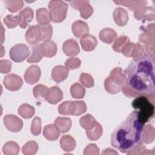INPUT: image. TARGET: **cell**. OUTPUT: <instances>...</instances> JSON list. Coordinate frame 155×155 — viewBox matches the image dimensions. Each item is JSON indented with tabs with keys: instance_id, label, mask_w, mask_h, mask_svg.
Listing matches in <instances>:
<instances>
[{
	"instance_id": "6da1fadb",
	"label": "cell",
	"mask_w": 155,
	"mask_h": 155,
	"mask_svg": "<svg viewBox=\"0 0 155 155\" xmlns=\"http://www.w3.org/2000/svg\"><path fill=\"white\" fill-rule=\"evenodd\" d=\"M124 94L128 97L145 96L154 97V56L148 53L134 59L124 71Z\"/></svg>"
},
{
	"instance_id": "7a4b0ae2",
	"label": "cell",
	"mask_w": 155,
	"mask_h": 155,
	"mask_svg": "<svg viewBox=\"0 0 155 155\" xmlns=\"http://www.w3.org/2000/svg\"><path fill=\"white\" fill-rule=\"evenodd\" d=\"M145 123L137 110L133 111L112 133L111 145L120 152L127 153L143 145Z\"/></svg>"
},
{
	"instance_id": "3957f363",
	"label": "cell",
	"mask_w": 155,
	"mask_h": 155,
	"mask_svg": "<svg viewBox=\"0 0 155 155\" xmlns=\"http://www.w3.org/2000/svg\"><path fill=\"white\" fill-rule=\"evenodd\" d=\"M125 81V76L122 68H114L110 76L105 80L104 87L106 91L111 94H116L120 91Z\"/></svg>"
},
{
	"instance_id": "277c9868",
	"label": "cell",
	"mask_w": 155,
	"mask_h": 155,
	"mask_svg": "<svg viewBox=\"0 0 155 155\" xmlns=\"http://www.w3.org/2000/svg\"><path fill=\"white\" fill-rule=\"evenodd\" d=\"M133 108L139 112L140 116L147 122L154 114V105L145 96H139L134 99L132 102Z\"/></svg>"
},
{
	"instance_id": "5b68a950",
	"label": "cell",
	"mask_w": 155,
	"mask_h": 155,
	"mask_svg": "<svg viewBox=\"0 0 155 155\" xmlns=\"http://www.w3.org/2000/svg\"><path fill=\"white\" fill-rule=\"evenodd\" d=\"M50 19L54 22H61L67 16L68 5L62 1L53 0L48 4Z\"/></svg>"
},
{
	"instance_id": "8992f818",
	"label": "cell",
	"mask_w": 155,
	"mask_h": 155,
	"mask_svg": "<svg viewBox=\"0 0 155 155\" xmlns=\"http://www.w3.org/2000/svg\"><path fill=\"white\" fill-rule=\"evenodd\" d=\"M30 54L28 47L24 44H18L12 47L9 51L12 60L16 62H21L26 59Z\"/></svg>"
},
{
	"instance_id": "52a82bcc",
	"label": "cell",
	"mask_w": 155,
	"mask_h": 155,
	"mask_svg": "<svg viewBox=\"0 0 155 155\" xmlns=\"http://www.w3.org/2000/svg\"><path fill=\"white\" fill-rule=\"evenodd\" d=\"M4 124L7 129L12 132L19 131L23 126L22 120L13 114L5 115L4 117Z\"/></svg>"
},
{
	"instance_id": "ba28073f",
	"label": "cell",
	"mask_w": 155,
	"mask_h": 155,
	"mask_svg": "<svg viewBox=\"0 0 155 155\" xmlns=\"http://www.w3.org/2000/svg\"><path fill=\"white\" fill-rule=\"evenodd\" d=\"M3 82L5 87L7 90L14 91L21 88L23 84V81L20 76L15 74H10L5 76Z\"/></svg>"
},
{
	"instance_id": "9c48e42d",
	"label": "cell",
	"mask_w": 155,
	"mask_h": 155,
	"mask_svg": "<svg viewBox=\"0 0 155 155\" xmlns=\"http://www.w3.org/2000/svg\"><path fill=\"white\" fill-rule=\"evenodd\" d=\"M71 6L76 10H79L81 16L84 19H87L91 16L93 12L92 7L87 1H70Z\"/></svg>"
},
{
	"instance_id": "30bf717a",
	"label": "cell",
	"mask_w": 155,
	"mask_h": 155,
	"mask_svg": "<svg viewBox=\"0 0 155 155\" xmlns=\"http://www.w3.org/2000/svg\"><path fill=\"white\" fill-rule=\"evenodd\" d=\"M25 39L27 42L31 45H36L42 41L41 31L39 25H35L30 27L26 31Z\"/></svg>"
},
{
	"instance_id": "8fae6325",
	"label": "cell",
	"mask_w": 155,
	"mask_h": 155,
	"mask_svg": "<svg viewBox=\"0 0 155 155\" xmlns=\"http://www.w3.org/2000/svg\"><path fill=\"white\" fill-rule=\"evenodd\" d=\"M41 77V69L36 65L29 67L24 74V79L25 82L30 84H33L39 81Z\"/></svg>"
},
{
	"instance_id": "7c38bea8",
	"label": "cell",
	"mask_w": 155,
	"mask_h": 155,
	"mask_svg": "<svg viewBox=\"0 0 155 155\" xmlns=\"http://www.w3.org/2000/svg\"><path fill=\"white\" fill-rule=\"evenodd\" d=\"M64 53L68 56L78 55L80 51L77 41L73 39H70L64 42L62 45Z\"/></svg>"
},
{
	"instance_id": "4fadbf2b",
	"label": "cell",
	"mask_w": 155,
	"mask_h": 155,
	"mask_svg": "<svg viewBox=\"0 0 155 155\" xmlns=\"http://www.w3.org/2000/svg\"><path fill=\"white\" fill-rule=\"evenodd\" d=\"M71 30L77 38H82L88 33L89 28L87 24L82 21H76L72 24Z\"/></svg>"
},
{
	"instance_id": "5bb4252c",
	"label": "cell",
	"mask_w": 155,
	"mask_h": 155,
	"mask_svg": "<svg viewBox=\"0 0 155 155\" xmlns=\"http://www.w3.org/2000/svg\"><path fill=\"white\" fill-rule=\"evenodd\" d=\"M39 47L43 56L45 57L51 58L56 53V44L51 40L44 41L42 43L39 44Z\"/></svg>"
},
{
	"instance_id": "9a60e30c",
	"label": "cell",
	"mask_w": 155,
	"mask_h": 155,
	"mask_svg": "<svg viewBox=\"0 0 155 155\" xmlns=\"http://www.w3.org/2000/svg\"><path fill=\"white\" fill-rule=\"evenodd\" d=\"M18 15L19 18V25L22 28H26L28 23L33 19V10L29 7H26L24 9L22 10Z\"/></svg>"
},
{
	"instance_id": "2e32d148",
	"label": "cell",
	"mask_w": 155,
	"mask_h": 155,
	"mask_svg": "<svg viewBox=\"0 0 155 155\" xmlns=\"http://www.w3.org/2000/svg\"><path fill=\"white\" fill-rule=\"evenodd\" d=\"M134 17L137 20L142 19L147 21L154 19V10L152 7H141L134 12Z\"/></svg>"
},
{
	"instance_id": "e0dca14e",
	"label": "cell",
	"mask_w": 155,
	"mask_h": 155,
	"mask_svg": "<svg viewBox=\"0 0 155 155\" xmlns=\"http://www.w3.org/2000/svg\"><path fill=\"white\" fill-rule=\"evenodd\" d=\"M68 75V69L62 65H57L51 71L52 79L56 82L60 83L67 79Z\"/></svg>"
},
{
	"instance_id": "ac0fdd59",
	"label": "cell",
	"mask_w": 155,
	"mask_h": 155,
	"mask_svg": "<svg viewBox=\"0 0 155 155\" xmlns=\"http://www.w3.org/2000/svg\"><path fill=\"white\" fill-rule=\"evenodd\" d=\"M63 98V93L58 87H51L48 89L46 101L51 104H56Z\"/></svg>"
},
{
	"instance_id": "d6986e66",
	"label": "cell",
	"mask_w": 155,
	"mask_h": 155,
	"mask_svg": "<svg viewBox=\"0 0 155 155\" xmlns=\"http://www.w3.org/2000/svg\"><path fill=\"white\" fill-rule=\"evenodd\" d=\"M80 43L84 50L90 51L95 48L97 44V41L94 36L87 34V35L81 38Z\"/></svg>"
},
{
	"instance_id": "ffe728a7",
	"label": "cell",
	"mask_w": 155,
	"mask_h": 155,
	"mask_svg": "<svg viewBox=\"0 0 155 155\" xmlns=\"http://www.w3.org/2000/svg\"><path fill=\"white\" fill-rule=\"evenodd\" d=\"M113 18L116 24L119 26H124L128 21V13L124 8L118 7L113 12Z\"/></svg>"
},
{
	"instance_id": "44dd1931",
	"label": "cell",
	"mask_w": 155,
	"mask_h": 155,
	"mask_svg": "<svg viewBox=\"0 0 155 155\" xmlns=\"http://www.w3.org/2000/svg\"><path fill=\"white\" fill-rule=\"evenodd\" d=\"M61 131L54 124L46 125L43 131L44 136L48 140H56L60 136Z\"/></svg>"
},
{
	"instance_id": "7402d4cb",
	"label": "cell",
	"mask_w": 155,
	"mask_h": 155,
	"mask_svg": "<svg viewBox=\"0 0 155 155\" xmlns=\"http://www.w3.org/2000/svg\"><path fill=\"white\" fill-rule=\"evenodd\" d=\"M99 36L102 42L110 44L117 38V33L112 28H105L101 30Z\"/></svg>"
},
{
	"instance_id": "603a6c76",
	"label": "cell",
	"mask_w": 155,
	"mask_h": 155,
	"mask_svg": "<svg viewBox=\"0 0 155 155\" xmlns=\"http://www.w3.org/2000/svg\"><path fill=\"white\" fill-rule=\"evenodd\" d=\"M102 126L96 122L91 128L86 130V134L90 140H97L102 136Z\"/></svg>"
},
{
	"instance_id": "cb8c5ba5",
	"label": "cell",
	"mask_w": 155,
	"mask_h": 155,
	"mask_svg": "<svg viewBox=\"0 0 155 155\" xmlns=\"http://www.w3.org/2000/svg\"><path fill=\"white\" fill-rule=\"evenodd\" d=\"M60 145L64 151L70 152L75 148L76 142L70 135H64L61 139Z\"/></svg>"
},
{
	"instance_id": "d4e9b609",
	"label": "cell",
	"mask_w": 155,
	"mask_h": 155,
	"mask_svg": "<svg viewBox=\"0 0 155 155\" xmlns=\"http://www.w3.org/2000/svg\"><path fill=\"white\" fill-rule=\"evenodd\" d=\"M36 21L39 25L50 24L51 19L48 10L45 8H41L36 10Z\"/></svg>"
},
{
	"instance_id": "484cf974",
	"label": "cell",
	"mask_w": 155,
	"mask_h": 155,
	"mask_svg": "<svg viewBox=\"0 0 155 155\" xmlns=\"http://www.w3.org/2000/svg\"><path fill=\"white\" fill-rule=\"evenodd\" d=\"M54 125L59 129L61 133L68 131L71 127V120L68 117H58L54 120Z\"/></svg>"
},
{
	"instance_id": "4316f807",
	"label": "cell",
	"mask_w": 155,
	"mask_h": 155,
	"mask_svg": "<svg viewBox=\"0 0 155 155\" xmlns=\"http://www.w3.org/2000/svg\"><path fill=\"white\" fill-rule=\"evenodd\" d=\"M87 106L84 101H71L70 105L71 115L79 116L85 113Z\"/></svg>"
},
{
	"instance_id": "83f0119b",
	"label": "cell",
	"mask_w": 155,
	"mask_h": 155,
	"mask_svg": "<svg viewBox=\"0 0 155 155\" xmlns=\"http://www.w3.org/2000/svg\"><path fill=\"white\" fill-rule=\"evenodd\" d=\"M48 88L42 84L36 85L33 90L35 97L39 100H46Z\"/></svg>"
},
{
	"instance_id": "f1b7e54d",
	"label": "cell",
	"mask_w": 155,
	"mask_h": 155,
	"mask_svg": "<svg viewBox=\"0 0 155 155\" xmlns=\"http://www.w3.org/2000/svg\"><path fill=\"white\" fill-rule=\"evenodd\" d=\"M19 147L13 141L7 142L2 147L3 153L5 155H16L19 152Z\"/></svg>"
},
{
	"instance_id": "f546056e",
	"label": "cell",
	"mask_w": 155,
	"mask_h": 155,
	"mask_svg": "<svg viewBox=\"0 0 155 155\" xmlns=\"http://www.w3.org/2000/svg\"><path fill=\"white\" fill-rule=\"evenodd\" d=\"M18 113L23 118L29 119L35 114V108L27 104H24L19 107Z\"/></svg>"
},
{
	"instance_id": "4dcf8cb0",
	"label": "cell",
	"mask_w": 155,
	"mask_h": 155,
	"mask_svg": "<svg viewBox=\"0 0 155 155\" xmlns=\"http://www.w3.org/2000/svg\"><path fill=\"white\" fill-rule=\"evenodd\" d=\"M70 93L73 97L76 99H81L85 96V90L81 84L74 83L70 88Z\"/></svg>"
},
{
	"instance_id": "1f68e13d",
	"label": "cell",
	"mask_w": 155,
	"mask_h": 155,
	"mask_svg": "<svg viewBox=\"0 0 155 155\" xmlns=\"http://www.w3.org/2000/svg\"><path fill=\"white\" fill-rule=\"evenodd\" d=\"M43 54L41 50L39 45H35L32 47V54L28 58L27 62L29 63H36L39 62L42 58Z\"/></svg>"
},
{
	"instance_id": "d6a6232c",
	"label": "cell",
	"mask_w": 155,
	"mask_h": 155,
	"mask_svg": "<svg viewBox=\"0 0 155 155\" xmlns=\"http://www.w3.org/2000/svg\"><path fill=\"white\" fill-rule=\"evenodd\" d=\"M96 122V119L90 114H87L82 116L79 120L81 126L86 130L91 128Z\"/></svg>"
},
{
	"instance_id": "836d02e7",
	"label": "cell",
	"mask_w": 155,
	"mask_h": 155,
	"mask_svg": "<svg viewBox=\"0 0 155 155\" xmlns=\"http://www.w3.org/2000/svg\"><path fill=\"white\" fill-rule=\"evenodd\" d=\"M155 131L154 128L151 125H147L144 127L143 130V142L148 144L153 142L154 139Z\"/></svg>"
},
{
	"instance_id": "e575fe53",
	"label": "cell",
	"mask_w": 155,
	"mask_h": 155,
	"mask_svg": "<svg viewBox=\"0 0 155 155\" xmlns=\"http://www.w3.org/2000/svg\"><path fill=\"white\" fill-rule=\"evenodd\" d=\"M38 150V143L33 141L31 140L27 142L22 147V153L25 155H32L35 154Z\"/></svg>"
},
{
	"instance_id": "d590c367",
	"label": "cell",
	"mask_w": 155,
	"mask_h": 155,
	"mask_svg": "<svg viewBox=\"0 0 155 155\" xmlns=\"http://www.w3.org/2000/svg\"><path fill=\"white\" fill-rule=\"evenodd\" d=\"M130 42L129 38L126 36H120L116 38L113 45V50L118 53H121L123 47Z\"/></svg>"
},
{
	"instance_id": "8d00e7d4",
	"label": "cell",
	"mask_w": 155,
	"mask_h": 155,
	"mask_svg": "<svg viewBox=\"0 0 155 155\" xmlns=\"http://www.w3.org/2000/svg\"><path fill=\"white\" fill-rule=\"evenodd\" d=\"M41 31V38L42 41H47L48 40H50L52 33H53V30L52 27L50 24L48 25H39Z\"/></svg>"
},
{
	"instance_id": "74e56055",
	"label": "cell",
	"mask_w": 155,
	"mask_h": 155,
	"mask_svg": "<svg viewBox=\"0 0 155 155\" xmlns=\"http://www.w3.org/2000/svg\"><path fill=\"white\" fill-rule=\"evenodd\" d=\"M5 4L8 10L13 13L18 12L24 5L22 1H5Z\"/></svg>"
},
{
	"instance_id": "f35d334b",
	"label": "cell",
	"mask_w": 155,
	"mask_h": 155,
	"mask_svg": "<svg viewBox=\"0 0 155 155\" xmlns=\"http://www.w3.org/2000/svg\"><path fill=\"white\" fill-rule=\"evenodd\" d=\"M4 22L8 28H13L19 24V18L18 15L14 16L13 15H8L4 19Z\"/></svg>"
},
{
	"instance_id": "ab89813d",
	"label": "cell",
	"mask_w": 155,
	"mask_h": 155,
	"mask_svg": "<svg viewBox=\"0 0 155 155\" xmlns=\"http://www.w3.org/2000/svg\"><path fill=\"white\" fill-rule=\"evenodd\" d=\"M79 81L84 87L87 88H91L94 86L93 78L88 73H81L79 78Z\"/></svg>"
},
{
	"instance_id": "60d3db41",
	"label": "cell",
	"mask_w": 155,
	"mask_h": 155,
	"mask_svg": "<svg viewBox=\"0 0 155 155\" xmlns=\"http://www.w3.org/2000/svg\"><path fill=\"white\" fill-rule=\"evenodd\" d=\"M41 131V120L39 117H35L31 125V132L34 136H38L40 134Z\"/></svg>"
},
{
	"instance_id": "b9f144b4",
	"label": "cell",
	"mask_w": 155,
	"mask_h": 155,
	"mask_svg": "<svg viewBox=\"0 0 155 155\" xmlns=\"http://www.w3.org/2000/svg\"><path fill=\"white\" fill-rule=\"evenodd\" d=\"M81 64V60L77 58H70L68 59L65 62L66 67L69 70H74L78 68Z\"/></svg>"
},
{
	"instance_id": "7bdbcfd3",
	"label": "cell",
	"mask_w": 155,
	"mask_h": 155,
	"mask_svg": "<svg viewBox=\"0 0 155 155\" xmlns=\"http://www.w3.org/2000/svg\"><path fill=\"white\" fill-rule=\"evenodd\" d=\"M71 101H65L58 107V111L61 114L71 115L70 105Z\"/></svg>"
},
{
	"instance_id": "ee69618b",
	"label": "cell",
	"mask_w": 155,
	"mask_h": 155,
	"mask_svg": "<svg viewBox=\"0 0 155 155\" xmlns=\"http://www.w3.org/2000/svg\"><path fill=\"white\" fill-rule=\"evenodd\" d=\"M135 44L133 42H128L122 49L121 53H123L124 55L127 57H131L133 51L135 47Z\"/></svg>"
},
{
	"instance_id": "f6af8a7d",
	"label": "cell",
	"mask_w": 155,
	"mask_h": 155,
	"mask_svg": "<svg viewBox=\"0 0 155 155\" xmlns=\"http://www.w3.org/2000/svg\"><path fill=\"white\" fill-rule=\"evenodd\" d=\"M144 51H145L144 46L142 44H140V43H137L135 45V47L133 51L131 57L133 58L134 59L137 58L145 54Z\"/></svg>"
},
{
	"instance_id": "bcb514c9",
	"label": "cell",
	"mask_w": 155,
	"mask_h": 155,
	"mask_svg": "<svg viewBox=\"0 0 155 155\" xmlns=\"http://www.w3.org/2000/svg\"><path fill=\"white\" fill-rule=\"evenodd\" d=\"M84 154H99V149L95 144H89L84 149Z\"/></svg>"
},
{
	"instance_id": "7dc6e473",
	"label": "cell",
	"mask_w": 155,
	"mask_h": 155,
	"mask_svg": "<svg viewBox=\"0 0 155 155\" xmlns=\"http://www.w3.org/2000/svg\"><path fill=\"white\" fill-rule=\"evenodd\" d=\"M12 62L8 60H1L0 71L2 73H8L11 70Z\"/></svg>"
}]
</instances>
